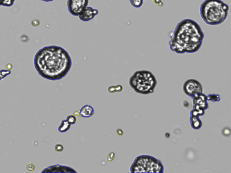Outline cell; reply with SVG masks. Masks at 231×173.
I'll use <instances>...</instances> for the list:
<instances>
[{
	"label": "cell",
	"mask_w": 231,
	"mask_h": 173,
	"mask_svg": "<svg viewBox=\"0 0 231 173\" xmlns=\"http://www.w3.org/2000/svg\"><path fill=\"white\" fill-rule=\"evenodd\" d=\"M33 63L40 76L53 81L67 76L72 67L69 53L57 45L46 46L40 49L34 57Z\"/></svg>",
	"instance_id": "1"
},
{
	"label": "cell",
	"mask_w": 231,
	"mask_h": 173,
	"mask_svg": "<svg viewBox=\"0 0 231 173\" xmlns=\"http://www.w3.org/2000/svg\"><path fill=\"white\" fill-rule=\"evenodd\" d=\"M204 33L196 21L186 18L179 22L171 36L169 42L171 51L178 54L193 53L201 48Z\"/></svg>",
	"instance_id": "2"
},
{
	"label": "cell",
	"mask_w": 231,
	"mask_h": 173,
	"mask_svg": "<svg viewBox=\"0 0 231 173\" xmlns=\"http://www.w3.org/2000/svg\"><path fill=\"white\" fill-rule=\"evenodd\" d=\"M229 10V5L222 0H204L199 8L202 20L211 26L222 24L226 20Z\"/></svg>",
	"instance_id": "3"
},
{
	"label": "cell",
	"mask_w": 231,
	"mask_h": 173,
	"mask_svg": "<svg viewBox=\"0 0 231 173\" xmlns=\"http://www.w3.org/2000/svg\"><path fill=\"white\" fill-rule=\"evenodd\" d=\"M129 84L137 93L148 95L154 93L157 81L151 71L141 70L134 72L129 79Z\"/></svg>",
	"instance_id": "4"
},
{
	"label": "cell",
	"mask_w": 231,
	"mask_h": 173,
	"mask_svg": "<svg viewBox=\"0 0 231 173\" xmlns=\"http://www.w3.org/2000/svg\"><path fill=\"white\" fill-rule=\"evenodd\" d=\"M130 172L132 173H163L164 166L161 160L155 157L143 154L137 156L134 159L130 166Z\"/></svg>",
	"instance_id": "5"
},
{
	"label": "cell",
	"mask_w": 231,
	"mask_h": 173,
	"mask_svg": "<svg viewBox=\"0 0 231 173\" xmlns=\"http://www.w3.org/2000/svg\"><path fill=\"white\" fill-rule=\"evenodd\" d=\"M182 90L187 96L193 97L203 92V86L199 81L193 78L186 80L183 84Z\"/></svg>",
	"instance_id": "6"
},
{
	"label": "cell",
	"mask_w": 231,
	"mask_h": 173,
	"mask_svg": "<svg viewBox=\"0 0 231 173\" xmlns=\"http://www.w3.org/2000/svg\"><path fill=\"white\" fill-rule=\"evenodd\" d=\"M88 4L89 0H67L68 11L73 16H78Z\"/></svg>",
	"instance_id": "7"
},
{
	"label": "cell",
	"mask_w": 231,
	"mask_h": 173,
	"mask_svg": "<svg viewBox=\"0 0 231 173\" xmlns=\"http://www.w3.org/2000/svg\"><path fill=\"white\" fill-rule=\"evenodd\" d=\"M192 99L193 108L202 111H205L206 110L208 109L209 104L207 95H205L203 92L192 97Z\"/></svg>",
	"instance_id": "8"
},
{
	"label": "cell",
	"mask_w": 231,
	"mask_h": 173,
	"mask_svg": "<svg viewBox=\"0 0 231 173\" xmlns=\"http://www.w3.org/2000/svg\"><path fill=\"white\" fill-rule=\"evenodd\" d=\"M98 14V10L97 9L93 8L91 6L87 5L78 16V17L83 22H89L94 19Z\"/></svg>",
	"instance_id": "9"
},
{
	"label": "cell",
	"mask_w": 231,
	"mask_h": 173,
	"mask_svg": "<svg viewBox=\"0 0 231 173\" xmlns=\"http://www.w3.org/2000/svg\"><path fill=\"white\" fill-rule=\"evenodd\" d=\"M42 172H77V171L69 166L54 165L43 170Z\"/></svg>",
	"instance_id": "10"
},
{
	"label": "cell",
	"mask_w": 231,
	"mask_h": 173,
	"mask_svg": "<svg viewBox=\"0 0 231 173\" xmlns=\"http://www.w3.org/2000/svg\"><path fill=\"white\" fill-rule=\"evenodd\" d=\"M80 116L83 118H90L94 114V109L90 105H85L81 108L79 111Z\"/></svg>",
	"instance_id": "11"
},
{
	"label": "cell",
	"mask_w": 231,
	"mask_h": 173,
	"mask_svg": "<svg viewBox=\"0 0 231 173\" xmlns=\"http://www.w3.org/2000/svg\"><path fill=\"white\" fill-rule=\"evenodd\" d=\"M200 116H190V123L192 128L195 130H199L202 127V121L199 118Z\"/></svg>",
	"instance_id": "12"
},
{
	"label": "cell",
	"mask_w": 231,
	"mask_h": 173,
	"mask_svg": "<svg viewBox=\"0 0 231 173\" xmlns=\"http://www.w3.org/2000/svg\"><path fill=\"white\" fill-rule=\"evenodd\" d=\"M71 125V124L67 120H63L58 127V131L61 133H65L70 129Z\"/></svg>",
	"instance_id": "13"
},
{
	"label": "cell",
	"mask_w": 231,
	"mask_h": 173,
	"mask_svg": "<svg viewBox=\"0 0 231 173\" xmlns=\"http://www.w3.org/2000/svg\"><path fill=\"white\" fill-rule=\"evenodd\" d=\"M207 100L208 101H210L212 102H218L220 101V96L219 94H216V93H210L207 95Z\"/></svg>",
	"instance_id": "14"
},
{
	"label": "cell",
	"mask_w": 231,
	"mask_h": 173,
	"mask_svg": "<svg viewBox=\"0 0 231 173\" xmlns=\"http://www.w3.org/2000/svg\"><path fill=\"white\" fill-rule=\"evenodd\" d=\"M130 2L133 7L138 8L143 5L144 0H130Z\"/></svg>",
	"instance_id": "15"
},
{
	"label": "cell",
	"mask_w": 231,
	"mask_h": 173,
	"mask_svg": "<svg viewBox=\"0 0 231 173\" xmlns=\"http://www.w3.org/2000/svg\"><path fill=\"white\" fill-rule=\"evenodd\" d=\"M15 0H0V5L6 7H10L14 4Z\"/></svg>",
	"instance_id": "16"
},
{
	"label": "cell",
	"mask_w": 231,
	"mask_h": 173,
	"mask_svg": "<svg viewBox=\"0 0 231 173\" xmlns=\"http://www.w3.org/2000/svg\"><path fill=\"white\" fill-rule=\"evenodd\" d=\"M205 114V111H202V110H196L193 108L191 111H190V116H201Z\"/></svg>",
	"instance_id": "17"
},
{
	"label": "cell",
	"mask_w": 231,
	"mask_h": 173,
	"mask_svg": "<svg viewBox=\"0 0 231 173\" xmlns=\"http://www.w3.org/2000/svg\"><path fill=\"white\" fill-rule=\"evenodd\" d=\"M11 73V71L10 70H0V81L3 78H4Z\"/></svg>",
	"instance_id": "18"
},
{
	"label": "cell",
	"mask_w": 231,
	"mask_h": 173,
	"mask_svg": "<svg viewBox=\"0 0 231 173\" xmlns=\"http://www.w3.org/2000/svg\"><path fill=\"white\" fill-rule=\"evenodd\" d=\"M66 120H67L68 122H69V123H70L71 124H75V123H76V122H77V118H76L75 116H73V115H69V116H68L67 117V119H66Z\"/></svg>",
	"instance_id": "19"
},
{
	"label": "cell",
	"mask_w": 231,
	"mask_h": 173,
	"mask_svg": "<svg viewBox=\"0 0 231 173\" xmlns=\"http://www.w3.org/2000/svg\"><path fill=\"white\" fill-rule=\"evenodd\" d=\"M55 150L57 151V152H62L63 150V146H62L61 144H57L55 146Z\"/></svg>",
	"instance_id": "20"
},
{
	"label": "cell",
	"mask_w": 231,
	"mask_h": 173,
	"mask_svg": "<svg viewBox=\"0 0 231 173\" xmlns=\"http://www.w3.org/2000/svg\"><path fill=\"white\" fill-rule=\"evenodd\" d=\"M43 2H52L53 0H42Z\"/></svg>",
	"instance_id": "21"
}]
</instances>
